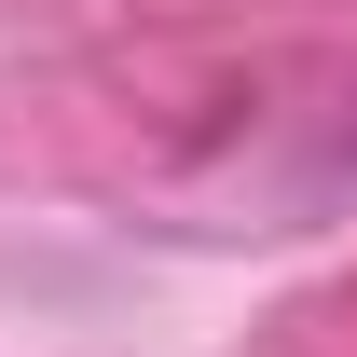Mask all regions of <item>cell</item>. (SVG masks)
<instances>
[{
	"instance_id": "obj_1",
	"label": "cell",
	"mask_w": 357,
	"mask_h": 357,
	"mask_svg": "<svg viewBox=\"0 0 357 357\" xmlns=\"http://www.w3.org/2000/svg\"><path fill=\"white\" fill-rule=\"evenodd\" d=\"M303 192H316V206H344V192H357V96H344V124L316 137V165H303Z\"/></svg>"
}]
</instances>
